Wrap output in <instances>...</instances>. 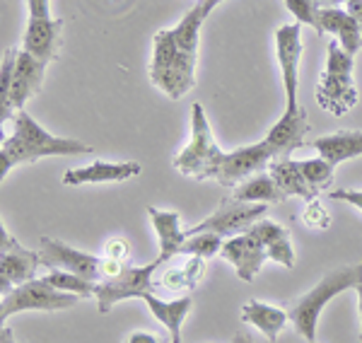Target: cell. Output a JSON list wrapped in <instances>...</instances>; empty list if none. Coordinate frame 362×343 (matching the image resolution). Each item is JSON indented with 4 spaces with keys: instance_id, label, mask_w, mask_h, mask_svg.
<instances>
[{
    "instance_id": "obj_1",
    "label": "cell",
    "mask_w": 362,
    "mask_h": 343,
    "mask_svg": "<svg viewBox=\"0 0 362 343\" xmlns=\"http://www.w3.org/2000/svg\"><path fill=\"white\" fill-rule=\"evenodd\" d=\"M220 3L223 0H198L177 27L160 29L155 34L148 75L153 85L160 92H165L169 100H181L196 85L201 27Z\"/></svg>"
},
{
    "instance_id": "obj_2",
    "label": "cell",
    "mask_w": 362,
    "mask_h": 343,
    "mask_svg": "<svg viewBox=\"0 0 362 343\" xmlns=\"http://www.w3.org/2000/svg\"><path fill=\"white\" fill-rule=\"evenodd\" d=\"M92 153V148L75 138H58L42 129L25 109L15 114L13 136L0 145V177H5L17 165H32L42 158H61V155Z\"/></svg>"
},
{
    "instance_id": "obj_3",
    "label": "cell",
    "mask_w": 362,
    "mask_h": 343,
    "mask_svg": "<svg viewBox=\"0 0 362 343\" xmlns=\"http://www.w3.org/2000/svg\"><path fill=\"white\" fill-rule=\"evenodd\" d=\"M362 281V261L360 264L341 266V269L329 271L309 293L288 302V317L293 322L297 334L309 343H317V327L319 317L324 312L326 302H331L338 293L348 288H355Z\"/></svg>"
},
{
    "instance_id": "obj_4",
    "label": "cell",
    "mask_w": 362,
    "mask_h": 343,
    "mask_svg": "<svg viewBox=\"0 0 362 343\" xmlns=\"http://www.w3.org/2000/svg\"><path fill=\"white\" fill-rule=\"evenodd\" d=\"M326 51H329L326 71L317 83L314 97L321 109L334 116H343L358 104V90L353 83V56L338 42H331Z\"/></svg>"
},
{
    "instance_id": "obj_5",
    "label": "cell",
    "mask_w": 362,
    "mask_h": 343,
    "mask_svg": "<svg viewBox=\"0 0 362 343\" xmlns=\"http://www.w3.org/2000/svg\"><path fill=\"white\" fill-rule=\"evenodd\" d=\"M220 153H223V150L215 143L213 131H210V124L206 119V112H203V107L196 102L194 107H191V143L174 158L172 162L174 170L203 182V179H210V170H213Z\"/></svg>"
},
{
    "instance_id": "obj_6",
    "label": "cell",
    "mask_w": 362,
    "mask_h": 343,
    "mask_svg": "<svg viewBox=\"0 0 362 343\" xmlns=\"http://www.w3.org/2000/svg\"><path fill=\"white\" fill-rule=\"evenodd\" d=\"M83 298L78 295L63 293V290H56L54 286L44 281V278H34L29 283H22L17 286L13 293L5 295L3 302H0V319L3 324L8 322V317L17 315V312H61V310H70L75 307Z\"/></svg>"
},
{
    "instance_id": "obj_7",
    "label": "cell",
    "mask_w": 362,
    "mask_h": 343,
    "mask_svg": "<svg viewBox=\"0 0 362 343\" xmlns=\"http://www.w3.org/2000/svg\"><path fill=\"white\" fill-rule=\"evenodd\" d=\"M29 8V22L25 29V51L37 56L49 66L56 61L63 46V17H51L49 0H27Z\"/></svg>"
},
{
    "instance_id": "obj_8",
    "label": "cell",
    "mask_w": 362,
    "mask_h": 343,
    "mask_svg": "<svg viewBox=\"0 0 362 343\" xmlns=\"http://www.w3.org/2000/svg\"><path fill=\"white\" fill-rule=\"evenodd\" d=\"M162 264H167V261L157 257L153 264L140 266V269L126 266V269L121 271L116 278H107V281L97 283V295H95L97 310L102 312V315H107L116 302H124V300H131V298L143 300L145 295L155 293L157 283L153 281V276Z\"/></svg>"
},
{
    "instance_id": "obj_9",
    "label": "cell",
    "mask_w": 362,
    "mask_h": 343,
    "mask_svg": "<svg viewBox=\"0 0 362 343\" xmlns=\"http://www.w3.org/2000/svg\"><path fill=\"white\" fill-rule=\"evenodd\" d=\"M271 160H276V158H273V150L268 148L266 141L244 145V148H237V150H223V153L218 155V160H215L213 170H210V179L235 189L244 179L264 172L266 167L271 165Z\"/></svg>"
},
{
    "instance_id": "obj_10",
    "label": "cell",
    "mask_w": 362,
    "mask_h": 343,
    "mask_svg": "<svg viewBox=\"0 0 362 343\" xmlns=\"http://www.w3.org/2000/svg\"><path fill=\"white\" fill-rule=\"evenodd\" d=\"M268 211V203H247V201H237V199H223V203L218 206L210 218H206L203 223L194 225L191 230H184L186 237L198 235V232H215L220 237H237L249 232V228L254 223H259Z\"/></svg>"
},
{
    "instance_id": "obj_11",
    "label": "cell",
    "mask_w": 362,
    "mask_h": 343,
    "mask_svg": "<svg viewBox=\"0 0 362 343\" xmlns=\"http://www.w3.org/2000/svg\"><path fill=\"white\" fill-rule=\"evenodd\" d=\"M39 257H42V266L46 269L75 273V276H83L92 283L104 281V259L73 249L58 240H51V237H42Z\"/></svg>"
},
{
    "instance_id": "obj_12",
    "label": "cell",
    "mask_w": 362,
    "mask_h": 343,
    "mask_svg": "<svg viewBox=\"0 0 362 343\" xmlns=\"http://www.w3.org/2000/svg\"><path fill=\"white\" fill-rule=\"evenodd\" d=\"M276 56H278L280 73H283L285 109L302 107L300 100H297V92H300V58H302L300 22L285 25L276 32Z\"/></svg>"
},
{
    "instance_id": "obj_13",
    "label": "cell",
    "mask_w": 362,
    "mask_h": 343,
    "mask_svg": "<svg viewBox=\"0 0 362 343\" xmlns=\"http://www.w3.org/2000/svg\"><path fill=\"white\" fill-rule=\"evenodd\" d=\"M44 71H46V63L39 61L37 56H32L29 51L22 49L20 54H17L13 85H10L8 109H5V112H0V121H8L10 116L15 119V114L22 112V109H25V104L32 100L39 90H42Z\"/></svg>"
},
{
    "instance_id": "obj_14",
    "label": "cell",
    "mask_w": 362,
    "mask_h": 343,
    "mask_svg": "<svg viewBox=\"0 0 362 343\" xmlns=\"http://www.w3.org/2000/svg\"><path fill=\"white\" fill-rule=\"evenodd\" d=\"M39 266H42L39 252L25 249L0 225V281H8L17 288L22 283L34 281V273Z\"/></svg>"
},
{
    "instance_id": "obj_15",
    "label": "cell",
    "mask_w": 362,
    "mask_h": 343,
    "mask_svg": "<svg viewBox=\"0 0 362 343\" xmlns=\"http://www.w3.org/2000/svg\"><path fill=\"white\" fill-rule=\"evenodd\" d=\"M309 131V119H307V109L297 107V109H285V114L280 116V121L266 133L264 141L268 143V148L273 150V158H288L290 153H295L297 148H302L307 141Z\"/></svg>"
},
{
    "instance_id": "obj_16",
    "label": "cell",
    "mask_w": 362,
    "mask_h": 343,
    "mask_svg": "<svg viewBox=\"0 0 362 343\" xmlns=\"http://www.w3.org/2000/svg\"><path fill=\"white\" fill-rule=\"evenodd\" d=\"M220 257L235 266V273L242 278V281L251 283L256 278V273L261 271L264 261L268 259V252L256 237H251L249 232H244V235L230 237V240L223 244Z\"/></svg>"
},
{
    "instance_id": "obj_17",
    "label": "cell",
    "mask_w": 362,
    "mask_h": 343,
    "mask_svg": "<svg viewBox=\"0 0 362 343\" xmlns=\"http://www.w3.org/2000/svg\"><path fill=\"white\" fill-rule=\"evenodd\" d=\"M143 172L140 162H92L87 167H78V170H68L63 174V184L66 186H83V184H114L126 182Z\"/></svg>"
},
{
    "instance_id": "obj_18",
    "label": "cell",
    "mask_w": 362,
    "mask_h": 343,
    "mask_svg": "<svg viewBox=\"0 0 362 343\" xmlns=\"http://www.w3.org/2000/svg\"><path fill=\"white\" fill-rule=\"evenodd\" d=\"M319 27L324 34H334L336 42L355 56L362 49V29L348 10L341 8H319Z\"/></svg>"
},
{
    "instance_id": "obj_19",
    "label": "cell",
    "mask_w": 362,
    "mask_h": 343,
    "mask_svg": "<svg viewBox=\"0 0 362 343\" xmlns=\"http://www.w3.org/2000/svg\"><path fill=\"white\" fill-rule=\"evenodd\" d=\"M148 215L160 240V259L169 261L174 254H181V247L186 242V232L181 230V215L177 211H160V208H148Z\"/></svg>"
},
{
    "instance_id": "obj_20",
    "label": "cell",
    "mask_w": 362,
    "mask_h": 343,
    "mask_svg": "<svg viewBox=\"0 0 362 343\" xmlns=\"http://www.w3.org/2000/svg\"><path fill=\"white\" fill-rule=\"evenodd\" d=\"M312 148L319 150L324 160L331 165H341L346 160L362 158V131H338L329 136H319L312 141Z\"/></svg>"
},
{
    "instance_id": "obj_21",
    "label": "cell",
    "mask_w": 362,
    "mask_h": 343,
    "mask_svg": "<svg viewBox=\"0 0 362 343\" xmlns=\"http://www.w3.org/2000/svg\"><path fill=\"white\" fill-rule=\"evenodd\" d=\"M268 174L273 177V182L278 184V189L288 196H300L305 199L307 203L314 201V189L309 186V182L305 179V174L300 170V162L290 160V158H280V160H273L268 165Z\"/></svg>"
},
{
    "instance_id": "obj_22",
    "label": "cell",
    "mask_w": 362,
    "mask_h": 343,
    "mask_svg": "<svg viewBox=\"0 0 362 343\" xmlns=\"http://www.w3.org/2000/svg\"><path fill=\"white\" fill-rule=\"evenodd\" d=\"M288 310H280V307H273L268 302L249 300L242 307V322L256 327L268 341H278L280 331L288 324Z\"/></svg>"
},
{
    "instance_id": "obj_23",
    "label": "cell",
    "mask_w": 362,
    "mask_h": 343,
    "mask_svg": "<svg viewBox=\"0 0 362 343\" xmlns=\"http://www.w3.org/2000/svg\"><path fill=\"white\" fill-rule=\"evenodd\" d=\"M143 300H145V305L150 307L153 317L169 331V336L181 334V324H184V319L189 317L191 307H194V300L191 298H179L174 302H165V300L157 298L155 293H150V295H145Z\"/></svg>"
},
{
    "instance_id": "obj_24",
    "label": "cell",
    "mask_w": 362,
    "mask_h": 343,
    "mask_svg": "<svg viewBox=\"0 0 362 343\" xmlns=\"http://www.w3.org/2000/svg\"><path fill=\"white\" fill-rule=\"evenodd\" d=\"M232 199L247 201V203H283L285 194L278 189L271 174H254V177L244 179L242 184L235 186Z\"/></svg>"
},
{
    "instance_id": "obj_25",
    "label": "cell",
    "mask_w": 362,
    "mask_h": 343,
    "mask_svg": "<svg viewBox=\"0 0 362 343\" xmlns=\"http://www.w3.org/2000/svg\"><path fill=\"white\" fill-rule=\"evenodd\" d=\"M203 271H206V259L191 257L186 266L167 271L165 276H162V281L157 283V286L172 290V293H179V290H191V288L198 286V281H201Z\"/></svg>"
},
{
    "instance_id": "obj_26",
    "label": "cell",
    "mask_w": 362,
    "mask_h": 343,
    "mask_svg": "<svg viewBox=\"0 0 362 343\" xmlns=\"http://www.w3.org/2000/svg\"><path fill=\"white\" fill-rule=\"evenodd\" d=\"M44 281L49 286H54L56 290H63V293L78 295V298H95L97 295V283L87 281L83 276H75V273L68 271H51L49 276H44Z\"/></svg>"
},
{
    "instance_id": "obj_27",
    "label": "cell",
    "mask_w": 362,
    "mask_h": 343,
    "mask_svg": "<svg viewBox=\"0 0 362 343\" xmlns=\"http://www.w3.org/2000/svg\"><path fill=\"white\" fill-rule=\"evenodd\" d=\"M334 167L336 165H331V162L324 160V158L300 160V170H302V174H305L309 186L314 189V194L331 189V184H334Z\"/></svg>"
},
{
    "instance_id": "obj_28",
    "label": "cell",
    "mask_w": 362,
    "mask_h": 343,
    "mask_svg": "<svg viewBox=\"0 0 362 343\" xmlns=\"http://www.w3.org/2000/svg\"><path fill=\"white\" fill-rule=\"evenodd\" d=\"M223 237L215 235V232H198V235H189L181 247V254H189V257H201L210 259L215 254H220L223 249Z\"/></svg>"
},
{
    "instance_id": "obj_29",
    "label": "cell",
    "mask_w": 362,
    "mask_h": 343,
    "mask_svg": "<svg viewBox=\"0 0 362 343\" xmlns=\"http://www.w3.org/2000/svg\"><path fill=\"white\" fill-rule=\"evenodd\" d=\"M285 8H288V13L293 15L300 25H309V27H314L321 32L317 0H285Z\"/></svg>"
},
{
    "instance_id": "obj_30",
    "label": "cell",
    "mask_w": 362,
    "mask_h": 343,
    "mask_svg": "<svg viewBox=\"0 0 362 343\" xmlns=\"http://www.w3.org/2000/svg\"><path fill=\"white\" fill-rule=\"evenodd\" d=\"M17 54H20V49H8L3 54V66H0V112H5V109H8L10 85H13Z\"/></svg>"
},
{
    "instance_id": "obj_31",
    "label": "cell",
    "mask_w": 362,
    "mask_h": 343,
    "mask_svg": "<svg viewBox=\"0 0 362 343\" xmlns=\"http://www.w3.org/2000/svg\"><path fill=\"white\" fill-rule=\"evenodd\" d=\"M266 252H268V259H273L276 264L285 266V269H293V266H295V249H293V244H290L288 232L268 244Z\"/></svg>"
},
{
    "instance_id": "obj_32",
    "label": "cell",
    "mask_w": 362,
    "mask_h": 343,
    "mask_svg": "<svg viewBox=\"0 0 362 343\" xmlns=\"http://www.w3.org/2000/svg\"><path fill=\"white\" fill-rule=\"evenodd\" d=\"M285 232H288V230H285L283 225L273 223V220H268V218H261L259 223H254L249 228V235L256 237V240L264 244V247H268V244H271L273 240H278V237H283Z\"/></svg>"
},
{
    "instance_id": "obj_33",
    "label": "cell",
    "mask_w": 362,
    "mask_h": 343,
    "mask_svg": "<svg viewBox=\"0 0 362 343\" xmlns=\"http://www.w3.org/2000/svg\"><path fill=\"white\" fill-rule=\"evenodd\" d=\"M302 223H305L307 228H312V230H329L331 215L319 201H309L305 213H302Z\"/></svg>"
},
{
    "instance_id": "obj_34",
    "label": "cell",
    "mask_w": 362,
    "mask_h": 343,
    "mask_svg": "<svg viewBox=\"0 0 362 343\" xmlns=\"http://www.w3.org/2000/svg\"><path fill=\"white\" fill-rule=\"evenodd\" d=\"M104 257L126 264L128 257H131V247H128L126 240H112V242H107V254H104Z\"/></svg>"
},
{
    "instance_id": "obj_35",
    "label": "cell",
    "mask_w": 362,
    "mask_h": 343,
    "mask_svg": "<svg viewBox=\"0 0 362 343\" xmlns=\"http://www.w3.org/2000/svg\"><path fill=\"white\" fill-rule=\"evenodd\" d=\"M329 196L334 201L350 203V206H355L358 211H362V191H358V189H336V191H329Z\"/></svg>"
},
{
    "instance_id": "obj_36",
    "label": "cell",
    "mask_w": 362,
    "mask_h": 343,
    "mask_svg": "<svg viewBox=\"0 0 362 343\" xmlns=\"http://www.w3.org/2000/svg\"><path fill=\"white\" fill-rule=\"evenodd\" d=\"M124 343H172V336L165 339V336L155 334V331H131Z\"/></svg>"
},
{
    "instance_id": "obj_37",
    "label": "cell",
    "mask_w": 362,
    "mask_h": 343,
    "mask_svg": "<svg viewBox=\"0 0 362 343\" xmlns=\"http://www.w3.org/2000/svg\"><path fill=\"white\" fill-rule=\"evenodd\" d=\"M348 13L360 22V29H362V0H350V3H348Z\"/></svg>"
},
{
    "instance_id": "obj_38",
    "label": "cell",
    "mask_w": 362,
    "mask_h": 343,
    "mask_svg": "<svg viewBox=\"0 0 362 343\" xmlns=\"http://www.w3.org/2000/svg\"><path fill=\"white\" fill-rule=\"evenodd\" d=\"M0 343H15V334L10 327H3L0 329Z\"/></svg>"
},
{
    "instance_id": "obj_39",
    "label": "cell",
    "mask_w": 362,
    "mask_h": 343,
    "mask_svg": "<svg viewBox=\"0 0 362 343\" xmlns=\"http://www.w3.org/2000/svg\"><path fill=\"white\" fill-rule=\"evenodd\" d=\"M355 290H358V310H360V343H362V281L355 286Z\"/></svg>"
},
{
    "instance_id": "obj_40",
    "label": "cell",
    "mask_w": 362,
    "mask_h": 343,
    "mask_svg": "<svg viewBox=\"0 0 362 343\" xmlns=\"http://www.w3.org/2000/svg\"><path fill=\"white\" fill-rule=\"evenodd\" d=\"M232 343H254V341H251V336L247 334V331L239 329L237 334H235V339H232Z\"/></svg>"
},
{
    "instance_id": "obj_41",
    "label": "cell",
    "mask_w": 362,
    "mask_h": 343,
    "mask_svg": "<svg viewBox=\"0 0 362 343\" xmlns=\"http://www.w3.org/2000/svg\"><path fill=\"white\" fill-rule=\"evenodd\" d=\"M338 3H350V0H317L319 8H338Z\"/></svg>"
},
{
    "instance_id": "obj_42",
    "label": "cell",
    "mask_w": 362,
    "mask_h": 343,
    "mask_svg": "<svg viewBox=\"0 0 362 343\" xmlns=\"http://www.w3.org/2000/svg\"><path fill=\"white\" fill-rule=\"evenodd\" d=\"M172 343H184V341H181V334H174L172 336Z\"/></svg>"
}]
</instances>
